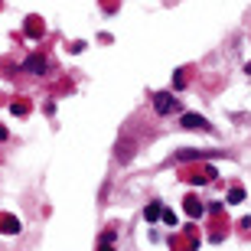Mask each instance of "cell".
<instances>
[{"instance_id": "6da1fadb", "label": "cell", "mask_w": 251, "mask_h": 251, "mask_svg": "<svg viewBox=\"0 0 251 251\" xmlns=\"http://www.w3.org/2000/svg\"><path fill=\"white\" fill-rule=\"evenodd\" d=\"M153 108H157L160 114H176L179 111V101L170 92H157V95H153Z\"/></svg>"}, {"instance_id": "7a4b0ae2", "label": "cell", "mask_w": 251, "mask_h": 251, "mask_svg": "<svg viewBox=\"0 0 251 251\" xmlns=\"http://www.w3.org/2000/svg\"><path fill=\"white\" fill-rule=\"evenodd\" d=\"M179 124H183L186 130H212V124L205 121L202 114H193V111H186V114H183V118H179Z\"/></svg>"}, {"instance_id": "3957f363", "label": "cell", "mask_w": 251, "mask_h": 251, "mask_svg": "<svg viewBox=\"0 0 251 251\" xmlns=\"http://www.w3.org/2000/svg\"><path fill=\"white\" fill-rule=\"evenodd\" d=\"M26 69H29V72H36V75H43V72H46V59H43V56H29Z\"/></svg>"}, {"instance_id": "277c9868", "label": "cell", "mask_w": 251, "mask_h": 251, "mask_svg": "<svg viewBox=\"0 0 251 251\" xmlns=\"http://www.w3.org/2000/svg\"><path fill=\"white\" fill-rule=\"evenodd\" d=\"M160 215H163V205L160 202H150L147 209H144V219H147V222H157Z\"/></svg>"}, {"instance_id": "5b68a950", "label": "cell", "mask_w": 251, "mask_h": 251, "mask_svg": "<svg viewBox=\"0 0 251 251\" xmlns=\"http://www.w3.org/2000/svg\"><path fill=\"white\" fill-rule=\"evenodd\" d=\"M0 228H3V232H10V235H17L20 232V222L13 219V215H3V219H0Z\"/></svg>"}, {"instance_id": "8992f818", "label": "cell", "mask_w": 251, "mask_h": 251, "mask_svg": "<svg viewBox=\"0 0 251 251\" xmlns=\"http://www.w3.org/2000/svg\"><path fill=\"white\" fill-rule=\"evenodd\" d=\"M130 150H134V147H130L127 140H121V144H118V160H121V163H127V160H130Z\"/></svg>"}, {"instance_id": "52a82bcc", "label": "cell", "mask_w": 251, "mask_h": 251, "mask_svg": "<svg viewBox=\"0 0 251 251\" xmlns=\"http://www.w3.org/2000/svg\"><path fill=\"white\" fill-rule=\"evenodd\" d=\"M186 212H189V215H199L202 209H199V202H196V199H186Z\"/></svg>"}, {"instance_id": "ba28073f", "label": "cell", "mask_w": 251, "mask_h": 251, "mask_svg": "<svg viewBox=\"0 0 251 251\" xmlns=\"http://www.w3.org/2000/svg\"><path fill=\"white\" fill-rule=\"evenodd\" d=\"M245 199V189H232V193H228V202H242Z\"/></svg>"}, {"instance_id": "9c48e42d", "label": "cell", "mask_w": 251, "mask_h": 251, "mask_svg": "<svg viewBox=\"0 0 251 251\" xmlns=\"http://www.w3.org/2000/svg\"><path fill=\"white\" fill-rule=\"evenodd\" d=\"M173 85H176V88H183V85H186V78H183V72H176V75H173Z\"/></svg>"}, {"instance_id": "30bf717a", "label": "cell", "mask_w": 251, "mask_h": 251, "mask_svg": "<svg viewBox=\"0 0 251 251\" xmlns=\"http://www.w3.org/2000/svg\"><path fill=\"white\" fill-rule=\"evenodd\" d=\"M3 137H7V127H0V140H3Z\"/></svg>"}, {"instance_id": "8fae6325", "label": "cell", "mask_w": 251, "mask_h": 251, "mask_svg": "<svg viewBox=\"0 0 251 251\" xmlns=\"http://www.w3.org/2000/svg\"><path fill=\"white\" fill-rule=\"evenodd\" d=\"M245 72H248V75H251V62H248V65H245Z\"/></svg>"}, {"instance_id": "7c38bea8", "label": "cell", "mask_w": 251, "mask_h": 251, "mask_svg": "<svg viewBox=\"0 0 251 251\" xmlns=\"http://www.w3.org/2000/svg\"><path fill=\"white\" fill-rule=\"evenodd\" d=\"M101 251H108V248H101ZM111 251H114V248H111Z\"/></svg>"}]
</instances>
